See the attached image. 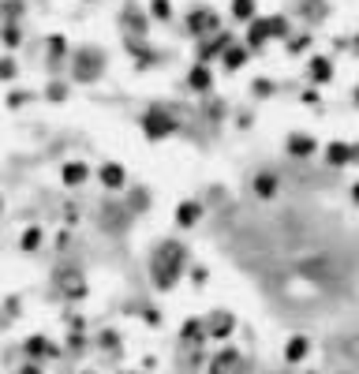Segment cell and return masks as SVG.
<instances>
[{
    "label": "cell",
    "mask_w": 359,
    "mask_h": 374,
    "mask_svg": "<svg viewBox=\"0 0 359 374\" xmlns=\"http://www.w3.org/2000/svg\"><path fill=\"white\" fill-rule=\"evenodd\" d=\"M183 26H187V34H195V38H210V34L221 30V15L214 8H191Z\"/></svg>",
    "instance_id": "6da1fadb"
},
{
    "label": "cell",
    "mask_w": 359,
    "mask_h": 374,
    "mask_svg": "<svg viewBox=\"0 0 359 374\" xmlns=\"http://www.w3.org/2000/svg\"><path fill=\"white\" fill-rule=\"evenodd\" d=\"M142 131H146V139H169L172 131H176V120H172L169 113H161V109H150V113L142 116Z\"/></svg>",
    "instance_id": "7a4b0ae2"
},
{
    "label": "cell",
    "mask_w": 359,
    "mask_h": 374,
    "mask_svg": "<svg viewBox=\"0 0 359 374\" xmlns=\"http://www.w3.org/2000/svg\"><path fill=\"white\" fill-rule=\"evenodd\" d=\"M270 41H273V34H270V19H266V15H259L255 23H247V30H243V45H247L251 53L266 49Z\"/></svg>",
    "instance_id": "3957f363"
},
{
    "label": "cell",
    "mask_w": 359,
    "mask_h": 374,
    "mask_svg": "<svg viewBox=\"0 0 359 374\" xmlns=\"http://www.w3.org/2000/svg\"><path fill=\"white\" fill-rule=\"evenodd\" d=\"M307 79H311L315 86H326L329 79H333V60L322 57V53H318V57H311V60H307Z\"/></svg>",
    "instance_id": "277c9868"
},
{
    "label": "cell",
    "mask_w": 359,
    "mask_h": 374,
    "mask_svg": "<svg viewBox=\"0 0 359 374\" xmlns=\"http://www.w3.org/2000/svg\"><path fill=\"white\" fill-rule=\"evenodd\" d=\"M228 15H232V23L247 26L259 19V0H228Z\"/></svg>",
    "instance_id": "5b68a950"
},
{
    "label": "cell",
    "mask_w": 359,
    "mask_h": 374,
    "mask_svg": "<svg viewBox=\"0 0 359 374\" xmlns=\"http://www.w3.org/2000/svg\"><path fill=\"white\" fill-rule=\"evenodd\" d=\"M247 60H251V49H247L243 41H232L225 53H221V64H225V71H239Z\"/></svg>",
    "instance_id": "8992f818"
},
{
    "label": "cell",
    "mask_w": 359,
    "mask_h": 374,
    "mask_svg": "<svg viewBox=\"0 0 359 374\" xmlns=\"http://www.w3.org/2000/svg\"><path fill=\"white\" fill-rule=\"evenodd\" d=\"M98 180H101L109 191H120V187L127 184V172H124V165H116V161H105V165L98 169Z\"/></svg>",
    "instance_id": "52a82bcc"
},
{
    "label": "cell",
    "mask_w": 359,
    "mask_h": 374,
    "mask_svg": "<svg viewBox=\"0 0 359 374\" xmlns=\"http://www.w3.org/2000/svg\"><path fill=\"white\" fill-rule=\"evenodd\" d=\"M187 86L199 90V94H210V90H214V71H210V64H195V68L187 71Z\"/></svg>",
    "instance_id": "ba28073f"
},
{
    "label": "cell",
    "mask_w": 359,
    "mask_h": 374,
    "mask_svg": "<svg viewBox=\"0 0 359 374\" xmlns=\"http://www.w3.org/2000/svg\"><path fill=\"white\" fill-rule=\"evenodd\" d=\"M86 176H90V165H86V161H68V165L60 169L64 187H79V184H86Z\"/></svg>",
    "instance_id": "9c48e42d"
},
{
    "label": "cell",
    "mask_w": 359,
    "mask_h": 374,
    "mask_svg": "<svg viewBox=\"0 0 359 374\" xmlns=\"http://www.w3.org/2000/svg\"><path fill=\"white\" fill-rule=\"evenodd\" d=\"M284 150H288L292 158H311V153L318 150V142H315V135H288Z\"/></svg>",
    "instance_id": "30bf717a"
},
{
    "label": "cell",
    "mask_w": 359,
    "mask_h": 374,
    "mask_svg": "<svg viewBox=\"0 0 359 374\" xmlns=\"http://www.w3.org/2000/svg\"><path fill=\"white\" fill-rule=\"evenodd\" d=\"M326 165H333V169L352 165V146L348 142H329L326 146Z\"/></svg>",
    "instance_id": "8fae6325"
},
{
    "label": "cell",
    "mask_w": 359,
    "mask_h": 374,
    "mask_svg": "<svg viewBox=\"0 0 359 374\" xmlns=\"http://www.w3.org/2000/svg\"><path fill=\"white\" fill-rule=\"evenodd\" d=\"M199 217H202V206H199V203H191V198L176 206V225H180V229H195Z\"/></svg>",
    "instance_id": "7c38bea8"
},
{
    "label": "cell",
    "mask_w": 359,
    "mask_h": 374,
    "mask_svg": "<svg viewBox=\"0 0 359 374\" xmlns=\"http://www.w3.org/2000/svg\"><path fill=\"white\" fill-rule=\"evenodd\" d=\"M255 195L273 198V195H277V176H273V172H259V176H255Z\"/></svg>",
    "instance_id": "4fadbf2b"
},
{
    "label": "cell",
    "mask_w": 359,
    "mask_h": 374,
    "mask_svg": "<svg viewBox=\"0 0 359 374\" xmlns=\"http://www.w3.org/2000/svg\"><path fill=\"white\" fill-rule=\"evenodd\" d=\"M270 19V34H273V41H288L292 38V23H288V15H266Z\"/></svg>",
    "instance_id": "5bb4252c"
},
{
    "label": "cell",
    "mask_w": 359,
    "mask_h": 374,
    "mask_svg": "<svg viewBox=\"0 0 359 374\" xmlns=\"http://www.w3.org/2000/svg\"><path fill=\"white\" fill-rule=\"evenodd\" d=\"M311 45H315L311 34H292V38L284 41V49H288V57H303V53H311Z\"/></svg>",
    "instance_id": "9a60e30c"
},
{
    "label": "cell",
    "mask_w": 359,
    "mask_h": 374,
    "mask_svg": "<svg viewBox=\"0 0 359 374\" xmlns=\"http://www.w3.org/2000/svg\"><path fill=\"white\" fill-rule=\"evenodd\" d=\"M45 243V229H38V225H30V229L23 232V240H19V247L23 251H38Z\"/></svg>",
    "instance_id": "2e32d148"
},
{
    "label": "cell",
    "mask_w": 359,
    "mask_h": 374,
    "mask_svg": "<svg viewBox=\"0 0 359 374\" xmlns=\"http://www.w3.org/2000/svg\"><path fill=\"white\" fill-rule=\"evenodd\" d=\"M150 19L154 23H169L172 19V0H150Z\"/></svg>",
    "instance_id": "e0dca14e"
},
{
    "label": "cell",
    "mask_w": 359,
    "mask_h": 374,
    "mask_svg": "<svg viewBox=\"0 0 359 374\" xmlns=\"http://www.w3.org/2000/svg\"><path fill=\"white\" fill-rule=\"evenodd\" d=\"M210 322H214V326H210V333H214V337H228V333H232V315L217 311L214 318H210Z\"/></svg>",
    "instance_id": "ac0fdd59"
},
{
    "label": "cell",
    "mask_w": 359,
    "mask_h": 374,
    "mask_svg": "<svg viewBox=\"0 0 359 374\" xmlns=\"http://www.w3.org/2000/svg\"><path fill=\"white\" fill-rule=\"evenodd\" d=\"M12 79H19V64H15V57H4L0 60V83H12Z\"/></svg>",
    "instance_id": "d6986e66"
},
{
    "label": "cell",
    "mask_w": 359,
    "mask_h": 374,
    "mask_svg": "<svg viewBox=\"0 0 359 374\" xmlns=\"http://www.w3.org/2000/svg\"><path fill=\"white\" fill-rule=\"evenodd\" d=\"M19 45H23V30L8 23V26H4V49H19Z\"/></svg>",
    "instance_id": "ffe728a7"
},
{
    "label": "cell",
    "mask_w": 359,
    "mask_h": 374,
    "mask_svg": "<svg viewBox=\"0 0 359 374\" xmlns=\"http://www.w3.org/2000/svg\"><path fill=\"white\" fill-rule=\"evenodd\" d=\"M303 355H307V341H303V337H292L288 341V359L296 363V359H303Z\"/></svg>",
    "instance_id": "44dd1931"
},
{
    "label": "cell",
    "mask_w": 359,
    "mask_h": 374,
    "mask_svg": "<svg viewBox=\"0 0 359 374\" xmlns=\"http://www.w3.org/2000/svg\"><path fill=\"white\" fill-rule=\"evenodd\" d=\"M49 53H53V57H64V53H68V38H64V34H53V38H49Z\"/></svg>",
    "instance_id": "7402d4cb"
},
{
    "label": "cell",
    "mask_w": 359,
    "mask_h": 374,
    "mask_svg": "<svg viewBox=\"0 0 359 374\" xmlns=\"http://www.w3.org/2000/svg\"><path fill=\"white\" fill-rule=\"evenodd\" d=\"M26 102H30V94H26V90H15V94H8V105H12V109H23Z\"/></svg>",
    "instance_id": "603a6c76"
},
{
    "label": "cell",
    "mask_w": 359,
    "mask_h": 374,
    "mask_svg": "<svg viewBox=\"0 0 359 374\" xmlns=\"http://www.w3.org/2000/svg\"><path fill=\"white\" fill-rule=\"evenodd\" d=\"M49 97H53V102H64V97H68V90H64L60 83H53L49 86Z\"/></svg>",
    "instance_id": "cb8c5ba5"
},
{
    "label": "cell",
    "mask_w": 359,
    "mask_h": 374,
    "mask_svg": "<svg viewBox=\"0 0 359 374\" xmlns=\"http://www.w3.org/2000/svg\"><path fill=\"white\" fill-rule=\"evenodd\" d=\"M255 94H273V83H266V79H259V83H255Z\"/></svg>",
    "instance_id": "d4e9b609"
},
{
    "label": "cell",
    "mask_w": 359,
    "mask_h": 374,
    "mask_svg": "<svg viewBox=\"0 0 359 374\" xmlns=\"http://www.w3.org/2000/svg\"><path fill=\"white\" fill-rule=\"evenodd\" d=\"M352 203L359 206V184H352Z\"/></svg>",
    "instance_id": "484cf974"
},
{
    "label": "cell",
    "mask_w": 359,
    "mask_h": 374,
    "mask_svg": "<svg viewBox=\"0 0 359 374\" xmlns=\"http://www.w3.org/2000/svg\"><path fill=\"white\" fill-rule=\"evenodd\" d=\"M356 57H359V34H356Z\"/></svg>",
    "instance_id": "4316f807"
},
{
    "label": "cell",
    "mask_w": 359,
    "mask_h": 374,
    "mask_svg": "<svg viewBox=\"0 0 359 374\" xmlns=\"http://www.w3.org/2000/svg\"><path fill=\"white\" fill-rule=\"evenodd\" d=\"M0 209H4V198H0Z\"/></svg>",
    "instance_id": "83f0119b"
}]
</instances>
